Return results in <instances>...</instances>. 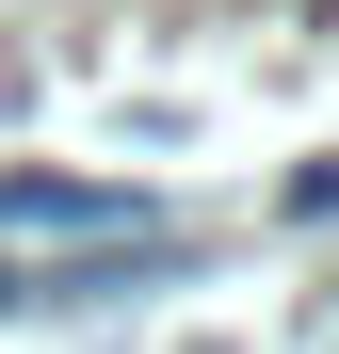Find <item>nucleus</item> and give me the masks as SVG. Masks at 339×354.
I'll list each match as a JSON object with an SVG mask.
<instances>
[{"mask_svg":"<svg viewBox=\"0 0 339 354\" xmlns=\"http://www.w3.org/2000/svg\"><path fill=\"white\" fill-rule=\"evenodd\" d=\"M0 209H17V225H130L113 194H65V177H17V194H0Z\"/></svg>","mask_w":339,"mask_h":354,"instance_id":"obj_1","label":"nucleus"}]
</instances>
